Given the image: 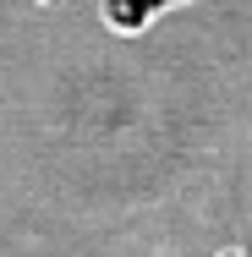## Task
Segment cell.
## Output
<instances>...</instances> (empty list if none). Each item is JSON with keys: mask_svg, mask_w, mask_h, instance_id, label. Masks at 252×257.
Returning <instances> with one entry per match:
<instances>
[{"mask_svg": "<svg viewBox=\"0 0 252 257\" xmlns=\"http://www.w3.org/2000/svg\"><path fill=\"white\" fill-rule=\"evenodd\" d=\"M170 6H187V0H99V17H104V28H110V33L137 39L153 17H159V11H170Z\"/></svg>", "mask_w": 252, "mask_h": 257, "instance_id": "6da1fadb", "label": "cell"}]
</instances>
